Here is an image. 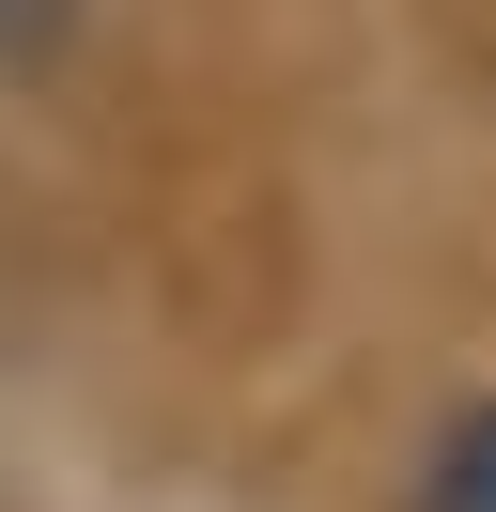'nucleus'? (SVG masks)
<instances>
[{
	"label": "nucleus",
	"mask_w": 496,
	"mask_h": 512,
	"mask_svg": "<svg viewBox=\"0 0 496 512\" xmlns=\"http://www.w3.org/2000/svg\"><path fill=\"white\" fill-rule=\"evenodd\" d=\"M419 512H496V404L465 419L450 450H434V497H419Z\"/></svg>",
	"instance_id": "1"
}]
</instances>
